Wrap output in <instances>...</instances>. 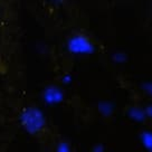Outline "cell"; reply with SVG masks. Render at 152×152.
Masks as SVG:
<instances>
[{"instance_id": "ba28073f", "label": "cell", "mask_w": 152, "mask_h": 152, "mask_svg": "<svg viewBox=\"0 0 152 152\" xmlns=\"http://www.w3.org/2000/svg\"><path fill=\"white\" fill-rule=\"evenodd\" d=\"M144 91H145L150 96H152V82L151 83L145 84V86H144Z\"/></svg>"}, {"instance_id": "52a82bcc", "label": "cell", "mask_w": 152, "mask_h": 152, "mask_svg": "<svg viewBox=\"0 0 152 152\" xmlns=\"http://www.w3.org/2000/svg\"><path fill=\"white\" fill-rule=\"evenodd\" d=\"M57 152H71V150L66 143H61L57 148Z\"/></svg>"}, {"instance_id": "3957f363", "label": "cell", "mask_w": 152, "mask_h": 152, "mask_svg": "<svg viewBox=\"0 0 152 152\" xmlns=\"http://www.w3.org/2000/svg\"><path fill=\"white\" fill-rule=\"evenodd\" d=\"M64 99V94L61 88L56 86H49L44 92V100L48 104H58Z\"/></svg>"}, {"instance_id": "8992f818", "label": "cell", "mask_w": 152, "mask_h": 152, "mask_svg": "<svg viewBox=\"0 0 152 152\" xmlns=\"http://www.w3.org/2000/svg\"><path fill=\"white\" fill-rule=\"evenodd\" d=\"M100 109H101V111H102L103 113L107 114V113H110V112L112 111V105L110 104V103H106V102H104V103H101Z\"/></svg>"}, {"instance_id": "9c48e42d", "label": "cell", "mask_w": 152, "mask_h": 152, "mask_svg": "<svg viewBox=\"0 0 152 152\" xmlns=\"http://www.w3.org/2000/svg\"><path fill=\"white\" fill-rule=\"evenodd\" d=\"M145 113H147V116H149V118H151L152 119V104L149 105L147 107V110H145Z\"/></svg>"}, {"instance_id": "5b68a950", "label": "cell", "mask_w": 152, "mask_h": 152, "mask_svg": "<svg viewBox=\"0 0 152 152\" xmlns=\"http://www.w3.org/2000/svg\"><path fill=\"white\" fill-rule=\"evenodd\" d=\"M144 148L149 152H152V132L151 131H143L140 135Z\"/></svg>"}, {"instance_id": "277c9868", "label": "cell", "mask_w": 152, "mask_h": 152, "mask_svg": "<svg viewBox=\"0 0 152 152\" xmlns=\"http://www.w3.org/2000/svg\"><path fill=\"white\" fill-rule=\"evenodd\" d=\"M129 115L131 119H133L134 121H138V122H143L147 118L145 111L141 107H135V106H133L129 110Z\"/></svg>"}, {"instance_id": "7a4b0ae2", "label": "cell", "mask_w": 152, "mask_h": 152, "mask_svg": "<svg viewBox=\"0 0 152 152\" xmlns=\"http://www.w3.org/2000/svg\"><path fill=\"white\" fill-rule=\"evenodd\" d=\"M67 49L75 55H90L95 52V46L88 37L77 34L68 39Z\"/></svg>"}, {"instance_id": "6da1fadb", "label": "cell", "mask_w": 152, "mask_h": 152, "mask_svg": "<svg viewBox=\"0 0 152 152\" xmlns=\"http://www.w3.org/2000/svg\"><path fill=\"white\" fill-rule=\"evenodd\" d=\"M20 123L23 128L30 134H39L46 126V119L44 113L37 107H26L20 113Z\"/></svg>"}]
</instances>
